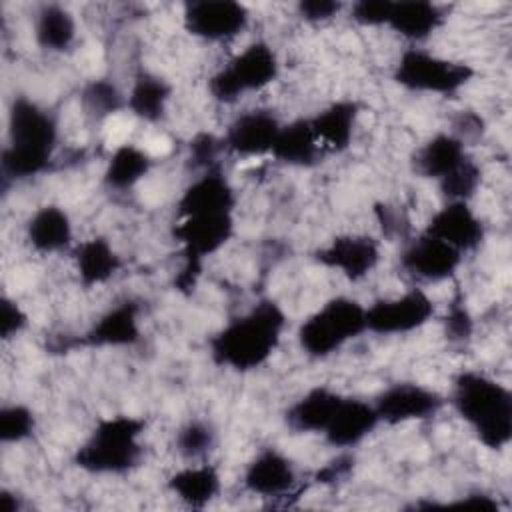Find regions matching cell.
<instances>
[{"label": "cell", "mask_w": 512, "mask_h": 512, "mask_svg": "<svg viewBox=\"0 0 512 512\" xmlns=\"http://www.w3.org/2000/svg\"><path fill=\"white\" fill-rule=\"evenodd\" d=\"M342 8H344V4L338 0H302L296 4L298 16L312 24L332 20L334 16L340 14Z\"/></svg>", "instance_id": "obj_39"}, {"label": "cell", "mask_w": 512, "mask_h": 512, "mask_svg": "<svg viewBox=\"0 0 512 512\" xmlns=\"http://www.w3.org/2000/svg\"><path fill=\"white\" fill-rule=\"evenodd\" d=\"M416 506H426V508H470V510H486V512H498L500 504L494 496L486 492H468L466 496H460L458 500L446 502V504H416Z\"/></svg>", "instance_id": "obj_41"}, {"label": "cell", "mask_w": 512, "mask_h": 512, "mask_svg": "<svg viewBox=\"0 0 512 512\" xmlns=\"http://www.w3.org/2000/svg\"><path fill=\"white\" fill-rule=\"evenodd\" d=\"M462 260V252L424 230L416 238H410L400 252V268L422 282H442L452 278Z\"/></svg>", "instance_id": "obj_14"}, {"label": "cell", "mask_w": 512, "mask_h": 512, "mask_svg": "<svg viewBox=\"0 0 512 512\" xmlns=\"http://www.w3.org/2000/svg\"><path fill=\"white\" fill-rule=\"evenodd\" d=\"M234 212L220 214H194L178 218L172 228L174 240L180 244L182 264L174 276V288L182 294H192L202 270L204 260L222 250L234 236Z\"/></svg>", "instance_id": "obj_5"}, {"label": "cell", "mask_w": 512, "mask_h": 512, "mask_svg": "<svg viewBox=\"0 0 512 512\" xmlns=\"http://www.w3.org/2000/svg\"><path fill=\"white\" fill-rule=\"evenodd\" d=\"M450 404L472 428L478 442L494 452L512 440V392L478 370H462L452 380Z\"/></svg>", "instance_id": "obj_3"}, {"label": "cell", "mask_w": 512, "mask_h": 512, "mask_svg": "<svg viewBox=\"0 0 512 512\" xmlns=\"http://www.w3.org/2000/svg\"><path fill=\"white\" fill-rule=\"evenodd\" d=\"M444 326V336L450 342H468L472 332H474V320L472 314L466 306V300L460 292L454 294V298L448 304L446 316L442 320Z\"/></svg>", "instance_id": "obj_35"}, {"label": "cell", "mask_w": 512, "mask_h": 512, "mask_svg": "<svg viewBox=\"0 0 512 512\" xmlns=\"http://www.w3.org/2000/svg\"><path fill=\"white\" fill-rule=\"evenodd\" d=\"M322 152L324 150L310 126V118H296L288 124H282L270 150L276 162L294 168L316 166L322 158Z\"/></svg>", "instance_id": "obj_25"}, {"label": "cell", "mask_w": 512, "mask_h": 512, "mask_svg": "<svg viewBox=\"0 0 512 512\" xmlns=\"http://www.w3.org/2000/svg\"><path fill=\"white\" fill-rule=\"evenodd\" d=\"M166 488L188 508L202 510L214 502L222 490V478L212 464H190L170 474Z\"/></svg>", "instance_id": "obj_27"}, {"label": "cell", "mask_w": 512, "mask_h": 512, "mask_svg": "<svg viewBox=\"0 0 512 512\" xmlns=\"http://www.w3.org/2000/svg\"><path fill=\"white\" fill-rule=\"evenodd\" d=\"M424 232L462 254L474 252L486 238V226L474 208H470V202H446L430 216Z\"/></svg>", "instance_id": "obj_16"}, {"label": "cell", "mask_w": 512, "mask_h": 512, "mask_svg": "<svg viewBox=\"0 0 512 512\" xmlns=\"http://www.w3.org/2000/svg\"><path fill=\"white\" fill-rule=\"evenodd\" d=\"M374 214H376V220H378V224L382 228V234L386 238H394V236L404 234L402 228L408 224V220L394 206H390L386 202H376L374 204Z\"/></svg>", "instance_id": "obj_42"}, {"label": "cell", "mask_w": 512, "mask_h": 512, "mask_svg": "<svg viewBox=\"0 0 512 512\" xmlns=\"http://www.w3.org/2000/svg\"><path fill=\"white\" fill-rule=\"evenodd\" d=\"M392 0H358L350 8V18L366 28L386 26Z\"/></svg>", "instance_id": "obj_37"}, {"label": "cell", "mask_w": 512, "mask_h": 512, "mask_svg": "<svg viewBox=\"0 0 512 512\" xmlns=\"http://www.w3.org/2000/svg\"><path fill=\"white\" fill-rule=\"evenodd\" d=\"M444 396L436 390L418 382H394L386 386L376 398L374 408L380 422L388 426H398L414 420L434 418L442 406Z\"/></svg>", "instance_id": "obj_12"}, {"label": "cell", "mask_w": 512, "mask_h": 512, "mask_svg": "<svg viewBox=\"0 0 512 512\" xmlns=\"http://www.w3.org/2000/svg\"><path fill=\"white\" fill-rule=\"evenodd\" d=\"M282 124L268 108H252L240 112L226 128L224 148L232 154L254 158L270 154Z\"/></svg>", "instance_id": "obj_15"}, {"label": "cell", "mask_w": 512, "mask_h": 512, "mask_svg": "<svg viewBox=\"0 0 512 512\" xmlns=\"http://www.w3.org/2000/svg\"><path fill=\"white\" fill-rule=\"evenodd\" d=\"M172 92L174 88L166 78L150 70H140L126 94V110L142 122L156 124L166 116Z\"/></svg>", "instance_id": "obj_28"}, {"label": "cell", "mask_w": 512, "mask_h": 512, "mask_svg": "<svg viewBox=\"0 0 512 512\" xmlns=\"http://www.w3.org/2000/svg\"><path fill=\"white\" fill-rule=\"evenodd\" d=\"M342 396L330 386H314L286 408L284 422L296 434H322Z\"/></svg>", "instance_id": "obj_23"}, {"label": "cell", "mask_w": 512, "mask_h": 512, "mask_svg": "<svg viewBox=\"0 0 512 512\" xmlns=\"http://www.w3.org/2000/svg\"><path fill=\"white\" fill-rule=\"evenodd\" d=\"M146 420L130 414L100 418L74 450L72 464L94 476H120L140 466Z\"/></svg>", "instance_id": "obj_4"}, {"label": "cell", "mask_w": 512, "mask_h": 512, "mask_svg": "<svg viewBox=\"0 0 512 512\" xmlns=\"http://www.w3.org/2000/svg\"><path fill=\"white\" fill-rule=\"evenodd\" d=\"M366 332V306L350 296H332L302 320L296 332L300 350L310 358H328Z\"/></svg>", "instance_id": "obj_6"}, {"label": "cell", "mask_w": 512, "mask_h": 512, "mask_svg": "<svg viewBox=\"0 0 512 512\" xmlns=\"http://www.w3.org/2000/svg\"><path fill=\"white\" fill-rule=\"evenodd\" d=\"M72 258H74L78 280L84 288L106 284L122 268L120 254L114 250L112 242L104 236H94L76 244L72 250Z\"/></svg>", "instance_id": "obj_26"}, {"label": "cell", "mask_w": 512, "mask_h": 512, "mask_svg": "<svg viewBox=\"0 0 512 512\" xmlns=\"http://www.w3.org/2000/svg\"><path fill=\"white\" fill-rule=\"evenodd\" d=\"M36 430V414L26 404H4L0 408V442L18 444L28 440Z\"/></svg>", "instance_id": "obj_34"}, {"label": "cell", "mask_w": 512, "mask_h": 512, "mask_svg": "<svg viewBox=\"0 0 512 512\" xmlns=\"http://www.w3.org/2000/svg\"><path fill=\"white\" fill-rule=\"evenodd\" d=\"M378 424L380 418L372 402L354 396H342L322 436L332 448L348 450L370 436Z\"/></svg>", "instance_id": "obj_19"}, {"label": "cell", "mask_w": 512, "mask_h": 512, "mask_svg": "<svg viewBox=\"0 0 512 512\" xmlns=\"http://www.w3.org/2000/svg\"><path fill=\"white\" fill-rule=\"evenodd\" d=\"M236 190L222 172V168H212L200 172L180 194L176 202L178 218L194 214H220L234 212L236 208Z\"/></svg>", "instance_id": "obj_18"}, {"label": "cell", "mask_w": 512, "mask_h": 512, "mask_svg": "<svg viewBox=\"0 0 512 512\" xmlns=\"http://www.w3.org/2000/svg\"><path fill=\"white\" fill-rule=\"evenodd\" d=\"M288 318L272 298H260L250 310L226 322L208 340L216 366L234 372H252L264 366L280 346Z\"/></svg>", "instance_id": "obj_1"}, {"label": "cell", "mask_w": 512, "mask_h": 512, "mask_svg": "<svg viewBox=\"0 0 512 512\" xmlns=\"http://www.w3.org/2000/svg\"><path fill=\"white\" fill-rule=\"evenodd\" d=\"M28 246L38 254L66 252L72 246L74 230L68 212L58 204L40 206L24 228Z\"/></svg>", "instance_id": "obj_24"}, {"label": "cell", "mask_w": 512, "mask_h": 512, "mask_svg": "<svg viewBox=\"0 0 512 512\" xmlns=\"http://www.w3.org/2000/svg\"><path fill=\"white\" fill-rule=\"evenodd\" d=\"M470 156L472 154L458 136L452 132H436L414 150L410 166L416 176L440 182Z\"/></svg>", "instance_id": "obj_20"}, {"label": "cell", "mask_w": 512, "mask_h": 512, "mask_svg": "<svg viewBox=\"0 0 512 512\" xmlns=\"http://www.w3.org/2000/svg\"><path fill=\"white\" fill-rule=\"evenodd\" d=\"M150 170L152 156L144 148L132 142H124L116 146L110 154L102 174V182L108 190L126 192L134 188L140 180H144V176H148Z\"/></svg>", "instance_id": "obj_29"}, {"label": "cell", "mask_w": 512, "mask_h": 512, "mask_svg": "<svg viewBox=\"0 0 512 512\" xmlns=\"http://www.w3.org/2000/svg\"><path fill=\"white\" fill-rule=\"evenodd\" d=\"M446 202H470L482 184V168L470 156L450 176L436 182Z\"/></svg>", "instance_id": "obj_33"}, {"label": "cell", "mask_w": 512, "mask_h": 512, "mask_svg": "<svg viewBox=\"0 0 512 512\" xmlns=\"http://www.w3.org/2000/svg\"><path fill=\"white\" fill-rule=\"evenodd\" d=\"M352 470H354V456L342 452L336 458L328 460L322 468H318L314 474V480L318 484H336L346 480L352 474Z\"/></svg>", "instance_id": "obj_40"}, {"label": "cell", "mask_w": 512, "mask_h": 512, "mask_svg": "<svg viewBox=\"0 0 512 512\" xmlns=\"http://www.w3.org/2000/svg\"><path fill=\"white\" fill-rule=\"evenodd\" d=\"M360 116V104L350 98L334 100L314 116H310V126L322 146V150L340 154L350 148L354 130Z\"/></svg>", "instance_id": "obj_22"}, {"label": "cell", "mask_w": 512, "mask_h": 512, "mask_svg": "<svg viewBox=\"0 0 512 512\" xmlns=\"http://www.w3.org/2000/svg\"><path fill=\"white\" fill-rule=\"evenodd\" d=\"M222 150H224L222 138L210 132H198L188 144V160L194 168H198L200 172H206L220 166L218 156Z\"/></svg>", "instance_id": "obj_36"}, {"label": "cell", "mask_w": 512, "mask_h": 512, "mask_svg": "<svg viewBox=\"0 0 512 512\" xmlns=\"http://www.w3.org/2000/svg\"><path fill=\"white\" fill-rule=\"evenodd\" d=\"M298 474L294 462L278 448H262L248 464L242 476L246 492L258 498H280L292 492Z\"/></svg>", "instance_id": "obj_17"}, {"label": "cell", "mask_w": 512, "mask_h": 512, "mask_svg": "<svg viewBox=\"0 0 512 512\" xmlns=\"http://www.w3.org/2000/svg\"><path fill=\"white\" fill-rule=\"evenodd\" d=\"M312 258L350 282L366 278L380 262V242L368 234H338L316 248Z\"/></svg>", "instance_id": "obj_13"}, {"label": "cell", "mask_w": 512, "mask_h": 512, "mask_svg": "<svg viewBox=\"0 0 512 512\" xmlns=\"http://www.w3.org/2000/svg\"><path fill=\"white\" fill-rule=\"evenodd\" d=\"M448 18L442 4L430 0H392L386 26L408 42L428 40Z\"/></svg>", "instance_id": "obj_21"}, {"label": "cell", "mask_w": 512, "mask_h": 512, "mask_svg": "<svg viewBox=\"0 0 512 512\" xmlns=\"http://www.w3.org/2000/svg\"><path fill=\"white\" fill-rule=\"evenodd\" d=\"M474 76L476 68L472 64L444 58L418 46L406 48L392 70V80L398 86L410 92L438 96H452L460 92L474 80Z\"/></svg>", "instance_id": "obj_7"}, {"label": "cell", "mask_w": 512, "mask_h": 512, "mask_svg": "<svg viewBox=\"0 0 512 512\" xmlns=\"http://www.w3.org/2000/svg\"><path fill=\"white\" fill-rule=\"evenodd\" d=\"M250 22V10L234 0H190L182 6L184 30L206 42L240 36Z\"/></svg>", "instance_id": "obj_11"}, {"label": "cell", "mask_w": 512, "mask_h": 512, "mask_svg": "<svg viewBox=\"0 0 512 512\" xmlns=\"http://www.w3.org/2000/svg\"><path fill=\"white\" fill-rule=\"evenodd\" d=\"M28 326V316L22 306L10 296H2L0 300V336L2 340L16 338Z\"/></svg>", "instance_id": "obj_38"}, {"label": "cell", "mask_w": 512, "mask_h": 512, "mask_svg": "<svg viewBox=\"0 0 512 512\" xmlns=\"http://www.w3.org/2000/svg\"><path fill=\"white\" fill-rule=\"evenodd\" d=\"M76 40V20L60 4H42L34 16V42L46 52H66Z\"/></svg>", "instance_id": "obj_30"}, {"label": "cell", "mask_w": 512, "mask_h": 512, "mask_svg": "<svg viewBox=\"0 0 512 512\" xmlns=\"http://www.w3.org/2000/svg\"><path fill=\"white\" fill-rule=\"evenodd\" d=\"M216 440V428L208 420L190 418L176 430L174 446L182 458L202 460L214 450Z\"/></svg>", "instance_id": "obj_32"}, {"label": "cell", "mask_w": 512, "mask_h": 512, "mask_svg": "<svg viewBox=\"0 0 512 512\" xmlns=\"http://www.w3.org/2000/svg\"><path fill=\"white\" fill-rule=\"evenodd\" d=\"M454 136H458L464 144L468 140H476L484 134V120L474 112H460L454 120Z\"/></svg>", "instance_id": "obj_43"}, {"label": "cell", "mask_w": 512, "mask_h": 512, "mask_svg": "<svg viewBox=\"0 0 512 512\" xmlns=\"http://www.w3.org/2000/svg\"><path fill=\"white\" fill-rule=\"evenodd\" d=\"M434 300L422 290L412 288L394 298H380L366 306V332L380 336L410 334L432 320Z\"/></svg>", "instance_id": "obj_10"}, {"label": "cell", "mask_w": 512, "mask_h": 512, "mask_svg": "<svg viewBox=\"0 0 512 512\" xmlns=\"http://www.w3.org/2000/svg\"><path fill=\"white\" fill-rule=\"evenodd\" d=\"M56 146V116L28 96H16L8 108L6 146L0 160L2 184L44 174L54 160Z\"/></svg>", "instance_id": "obj_2"}, {"label": "cell", "mask_w": 512, "mask_h": 512, "mask_svg": "<svg viewBox=\"0 0 512 512\" xmlns=\"http://www.w3.org/2000/svg\"><path fill=\"white\" fill-rule=\"evenodd\" d=\"M80 106L92 120H106L126 110V94L110 78H92L80 90Z\"/></svg>", "instance_id": "obj_31"}, {"label": "cell", "mask_w": 512, "mask_h": 512, "mask_svg": "<svg viewBox=\"0 0 512 512\" xmlns=\"http://www.w3.org/2000/svg\"><path fill=\"white\" fill-rule=\"evenodd\" d=\"M278 74L280 60L276 50L268 42L256 40L208 78V92L220 104H234L244 94L270 86Z\"/></svg>", "instance_id": "obj_8"}, {"label": "cell", "mask_w": 512, "mask_h": 512, "mask_svg": "<svg viewBox=\"0 0 512 512\" xmlns=\"http://www.w3.org/2000/svg\"><path fill=\"white\" fill-rule=\"evenodd\" d=\"M0 510H4V512H18V510H22V498L16 492H12V490L2 488L0 490Z\"/></svg>", "instance_id": "obj_44"}, {"label": "cell", "mask_w": 512, "mask_h": 512, "mask_svg": "<svg viewBox=\"0 0 512 512\" xmlns=\"http://www.w3.org/2000/svg\"><path fill=\"white\" fill-rule=\"evenodd\" d=\"M140 338V304L134 300H122L100 314L82 336L58 340L50 344V350L70 352L76 348H128L138 344Z\"/></svg>", "instance_id": "obj_9"}]
</instances>
